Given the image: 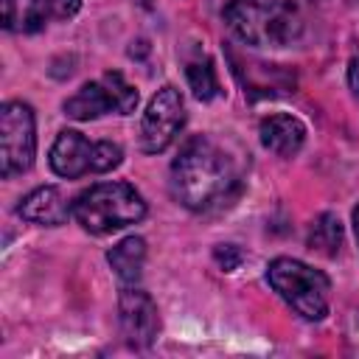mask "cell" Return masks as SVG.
Returning a JSON list of instances; mask_svg holds the SVG:
<instances>
[{"instance_id":"6da1fadb","label":"cell","mask_w":359,"mask_h":359,"mask_svg":"<svg viewBox=\"0 0 359 359\" xmlns=\"http://www.w3.org/2000/svg\"><path fill=\"white\" fill-rule=\"evenodd\" d=\"M171 185L185 208L205 210L236 191L238 174L227 151L213 137L196 135L180 149L171 165Z\"/></svg>"},{"instance_id":"7a4b0ae2","label":"cell","mask_w":359,"mask_h":359,"mask_svg":"<svg viewBox=\"0 0 359 359\" xmlns=\"http://www.w3.org/2000/svg\"><path fill=\"white\" fill-rule=\"evenodd\" d=\"M73 216L84 230L104 236L140 222L146 216V202L129 182H98L76 196Z\"/></svg>"},{"instance_id":"3957f363","label":"cell","mask_w":359,"mask_h":359,"mask_svg":"<svg viewBox=\"0 0 359 359\" xmlns=\"http://www.w3.org/2000/svg\"><path fill=\"white\" fill-rule=\"evenodd\" d=\"M224 20L250 45H289L300 34V17L286 0H230Z\"/></svg>"},{"instance_id":"277c9868","label":"cell","mask_w":359,"mask_h":359,"mask_svg":"<svg viewBox=\"0 0 359 359\" xmlns=\"http://www.w3.org/2000/svg\"><path fill=\"white\" fill-rule=\"evenodd\" d=\"M266 280L300 317L317 323L328 314L331 283L320 269L294 258H275L266 266Z\"/></svg>"},{"instance_id":"5b68a950","label":"cell","mask_w":359,"mask_h":359,"mask_svg":"<svg viewBox=\"0 0 359 359\" xmlns=\"http://www.w3.org/2000/svg\"><path fill=\"white\" fill-rule=\"evenodd\" d=\"M36 154L34 109L22 101H6L0 109V171L14 177L31 168Z\"/></svg>"},{"instance_id":"8992f818","label":"cell","mask_w":359,"mask_h":359,"mask_svg":"<svg viewBox=\"0 0 359 359\" xmlns=\"http://www.w3.org/2000/svg\"><path fill=\"white\" fill-rule=\"evenodd\" d=\"M182 123H185V104H182L180 90L171 84L160 87L151 95L143 112V121H140V149L146 154H157L168 149L171 140L180 135Z\"/></svg>"},{"instance_id":"52a82bcc","label":"cell","mask_w":359,"mask_h":359,"mask_svg":"<svg viewBox=\"0 0 359 359\" xmlns=\"http://www.w3.org/2000/svg\"><path fill=\"white\" fill-rule=\"evenodd\" d=\"M121 328L132 348H149L160 331V317L154 300L135 286H126L121 292Z\"/></svg>"},{"instance_id":"ba28073f","label":"cell","mask_w":359,"mask_h":359,"mask_svg":"<svg viewBox=\"0 0 359 359\" xmlns=\"http://www.w3.org/2000/svg\"><path fill=\"white\" fill-rule=\"evenodd\" d=\"M93 165H95V143H90L76 129L59 132L56 143L50 146V168L65 180H76L93 171Z\"/></svg>"},{"instance_id":"9c48e42d","label":"cell","mask_w":359,"mask_h":359,"mask_svg":"<svg viewBox=\"0 0 359 359\" xmlns=\"http://www.w3.org/2000/svg\"><path fill=\"white\" fill-rule=\"evenodd\" d=\"M17 213H20L25 222L45 224V227H56V224L67 222V216L73 213V205L65 202V196H62L59 188H53V185H42V188L31 191V194L20 202Z\"/></svg>"},{"instance_id":"30bf717a","label":"cell","mask_w":359,"mask_h":359,"mask_svg":"<svg viewBox=\"0 0 359 359\" xmlns=\"http://www.w3.org/2000/svg\"><path fill=\"white\" fill-rule=\"evenodd\" d=\"M261 143L275 151L278 157H292L300 151L303 140H306V126L294 118V115H286V112H275V115H266L261 121Z\"/></svg>"},{"instance_id":"8fae6325","label":"cell","mask_w":359,"mask_h":359,"mask_svg":"<svg viewBox=\"0 0 359 359\" xmlns=\"http://www.w3.org/2000/svg\"><path fill=\"white\" fill-rule=\"evenodd\" d=\"M109 109H115V98H112L104 79L84 84L73 98L65 101V115L76 118V121H93V118H98Z\"/></svg>"},{"instance_id":"7c38bea8","label":"cell","mask_w":359,"mask_h":359,"mask_svg":"<svg viewBox=\"0 0 359 359\" xmlns=\"http://www.w3.org/2000/svg\"><path fill=\"white\" fill-rule=\"evenodd\" d=\"M48 17H53V0H3L6 31H39Z\"/></svg>"},{"instance_id":"4fadbf2b","label":"cell","mask_w":359,"mask_h":359,"mask_svg":"<svg viewBox=\"0 0 359 359\" xmlns=\"http://www.w3.org/2000/svg\"><path fill=\"white\" fill-rule=\"evenodd\" d=\"M107 261H109V266L115 269V275H118L126 286H132V283H137V278H140V272H143L146 241H143L140 236H129V238L118 241V244L107 252Z\"/></svg>"},{"instance_id":"5bb4252c","label":"cell","mask_w":359,"mask_h":359,"mask_svg":"<svg viewBox=\"0 0 359 359\" xmlns=\"http://www.w3.org/2000/svg\"><path fill=\"white\" fill-rule=\"evenodd\" d=\"M309 247L323 255H337L342 247V224L334 213H320L309 233Z\"/></svg>"},{"instance_id":"9a60e30c","label":"cell","mask_w":359,"mask_h":359,"mask_svg":"<svg viewBox=\"0 0 359 359\" xmlns=\"http://www.w3.org/2000/svg\"><path fill=\"white\" fill-rule=\"evenodd\" d=\"M185 76H188V84H191V90H194V95L199 101H210V98L219 95V79H216V70H213V62L210 59L191 62L188 70H185Z\"/></svg>"},{"instance_id":"2e32d148","label":"cell","mask_w":359,"mask_h":359,"mask_svg":"<svg viewBox=\"0 0 359 359\" xmlns=\"http://www.w3.org/2000/svg\"><path fill=\"white\" fill-rule=\"evenodd\" d=\"M101 79L107 81V87H109V93H112V98H115V112H118V115H132L135 107H137V90H135L121 73H115V70L104 73Z\"/></svg>"},{"instance_id":"e0dca14e","label":"cell","mask_w":359,"mask_h":359,"mask_svg":"<svg viewBox=\"0 0 359 359\" xmlns=\"http://www.w3.org/2000/svg\"><path fill=\"white\" fill-rule=\"evenodd\" d=\"M216 261H219L227 272H233V269L238 266V261H241V252H238L236 247L227 244V247H219V250H216Z\"/></svg>"},{"instance_id":"ac0fdd59","label":"cell","mask_w":359,"mask_h":359,"mask_svg":"<svg viewBox=\"0 0 359 359\" xmlns=\"http://www.w3.org/2000/svg\"><path fill=\"white\" fill-rule=\"evenodd\" d=\"M81 8V0H53V17L67 20Z\"/></svg>"},{"instance_id":"d6986e66","label":"cell","mask_w":359,"mask_h":359,"mask_svg":"<svg viewBox=\"0 0 359 359\" xmlns=\"http://www.w3.org/2000/svg\"><path fill=\"white\" fill-rule=\"evenodd\" d=\"M348 84H351V90L359 95V59H353L351 67H348Z\"/></svg>"},{"instance_id":"ffe728a7","label":"cell","mask_w":359,"mask_h":359,"mask_svg":"<svg viewBox=\"0 0 359 359\" xmlns=\"http://www.w3.org/2000/svg\"><path fill=\"white\" fill-rule=\"evenodd\" d=\"M353 230H356V241H359V208L353 210Z\"/></svg>"}]
</instances>
